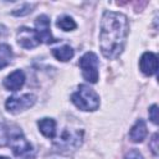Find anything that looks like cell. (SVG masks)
Listing matches in <instances>:
<instances>
[{
	"label": "cell",
	"instance_id": "cell-1",
	"mask_svg": "<svg viewBox=\"0 0 159 159\" xmlns=\"http://www.w3.org/2000/svg\"><path fill=\"white\" fill-rule=\"evenodd\" d=\"M129 32L128 19L122 12L104 11L101 20L99 47L106 58H116L124 50Z\"/></svg>",
	"mask_w": 159,
	"mask_h": 159
},
{
	"label": "cell",
	"instance_id": "cell-2",
	"mask_svg": "<svg viewBox=\"0 0 159 159\" xmlns=\"http://www.w3.org/2000/svg\"><path fill=\"white\" fill-rule=\"evenodd\" d=\"M72 103L81 111L92 112L99 107V96L93 88L86 84H81L78 89L71 96Z\"/></svg>",
	"mask_w": 159,
	"mask_h": 159
},
{
	"label": "cell",
	"instance_id": "cell-3",
	"mask_svg": "<svg viewBox=\"0 0 159 159\" xmlns=\"http://www.w3.org/2000/svg\"><path fill=\"white\" fill-rule=\"evenodd\" d=\"M83 78L89 83H96L98 81V57L94 52H86L78 62Z\"/></svg>",
	"mask_w": 159,
	"mask_h": 159
},
{
	"label": "cell",
	"instance_id": "cell-4",
	"mask_svg": "<svg viewBox=\"0 0 159 159\" xmlns=\"http://www.w3.org/2000/svg\"><path fill=\"white\" fill-rule=\"evenodd\" d=\"M9 145L12 149V153L19 159H34L35 153L32 145L26 140V138L22 135V132L19 129L10 139Z\"/></svg>",
	"mask_w": 159,
	"mask_h": 159
},
{
	"label": "cell",
	"instance_id": "cell-5",
	"mask_svg": "<svg viewBox=\"0 0 159 159\" xmlns=\"http://www.w3.org/2000/svg\"><path fill=\"white\" fill-rule=\"evenodd\" d=\"M35 102H36V97L32 93H26L22 96L7 98L5 106L10 113H20V112L32 107L35 104Z\"/></svg>",
	"mask_w": 159,
	"mask_h": 159
},
{
	"label": "cell",
	"instance_id": "cell-6",
	"mask_svg": "<svg viewBox=\"0 0 159 159\" xmlns=\"http://www.w3.org/2000/svg\"><path fill=\"white\" fill-rule=\"evenodd\" d=\"M35 26H36L35 31L41 42L52 43L57 41V39H55L50 31V17L47 15H40L35 20Z\"/></svg>",
	"mask_w": 159,
	"mask_h": 159
},
{
	"label": "cell",
	"instance_id": "cell-7",
	"mask_svg": "<svg viewBox=\"0 0 159 159\" xmlns=\"http://www.w3.org/2000/svg\"><path fill=\"white\" fill-rule=\"evenodd\" d=\"M40 42L41 41H40L35 30L29 29V27L19 29V31H17V43L21 47H24L26 50H30V48H34V47L39 46Z\"/></svg>",
	"mask_w": 159,
	"mask_h": 159
},
{
	"label": "cell",
	"instance_id": "cell-8",
	"mask_svg": "<svg viewBox=\"0 0 159 159\" xmlns=\"http://www.w3.org/2000/svg\"><path fill=\"white\" fill-rule=\"evenodd\" d=\"M140 71L145 76H153L158 71V57L153 52H144L139 60Z\"/></svg>",
	"mask_w": 159,
	"mask_h": 159
},
{
	"label": "cell",
	"instance_id": "cell-9",
	"mask_svg": "<svg viewBox=\"0 0 159 159\" xmlns=\"http://www.w3.org/2000/svg\"><path fill=\"white\" fill-rule=\"evenodd\" d=\"M25 83V73L21 70L11 72L4 80V87L9 91H19Z\"/></svg>",
	"mask_w": 159,
	"mask_h": 159
},
{
	"label": "cell",
	"instance_id": "cell-10",
	"mask_svg": "<svg viewBox=\"0 0 159 159\" xmlns=\"http://www.w3.org/2000/svg\"><path fill=\"white\" fill-rule=\"evenodd\" d=\"M147 125L143 119H138L129 130V139L133 143H140L147 137Z\"/></svg>",
	"mask_w": 159,
	"mask_h": 159
},
{
	"label": "cell",
	"instance_id": "cell-11",
	"mask_svg": "<svg viewBox=\"0 0 159 159\" xmlns=\"http://www.w3.org/2000/svg\"><path fill=\"white\" fill-rule=\"evenodd\" d=\"M40 132L47 138H55L56 135V122L52 118H42L37 122Z\"/></svg>",
	"mask_w": 159,
	"mask_h": 159
},
{
	"label": "cell",
	"instance_id": "cell-12",
	"mask_svg": "<svg viewBox=\"0 0 159 159\" xmlns=\"http://www.w3.org/2000/svg\"><path fill=\"white\" fill-rule=\"evenodd\" d=\"M20 128L15 127V125H7V124H2L0 123V145H9V142L11 139V137L19 130Z\"/></svg>",
	"mask_w": 159,
	"mask_h": 159
},
{
	"label": "cell",
	"instance_id": "cell-13",
	"mask_svg": "<svg viewBox=\"0 0 159 159\" xmlns=\"http://www.w3.org/2000/svg\"><path fill=\"white\" fill-rule=\"evenodd\" d=\"M52 55L56 57V60H58L61 62H67L73 57L75 52H73V48L71 46L65 45V46H61L58 48H53Z\"/></svg>",
	"mask_w": 159,
	"mask_h": 159
},
{
	"label": "cell",
	"instance_id": "cell-14",
	"mask_svg": "<svg viewBox=\"0 0 159 159\" xmlns=\"http://www.w3.org/2000/svg\"><path fill=\"white\" fill-rule=\"evenodd\" d=\"M12 48L7 43H0V70L6 67L12 60Z\"/></svg>",
	"mask_w": 159,
	"mask_h": 159
},
{
	"label": "cell",
	"instance_id": "cell-15",
	"mask_svg": "<svg viewBox=\"0 0 159 159\" xmlns=\"http://www.w3.org/2000/svg\"><path fill=\"white\" fill-rule=\"evenodd\" d=\"M61 30L63 31H71V30H75L77 27V24L75 22V20L70 16H61L58 17L57 20V24H56Z\"/></svg>",
	"mask_w": 159,
	"mask_h": 159
},
{
	"label": "cell",
	"instance_id": "cell-16",
	"mask_svg": "<svg viewBox=\"0 0 159 159\" xmlns=\"http://www.w3.org/2000/svg\"><path fill=\"white\" fill-rule=\"evenodd\" d=\"M35 5H30V4H24V6L21 7V9H16V10H14L12 11V15H16V16H22V15H26V14H29V12H31L32 10V7H34Z\"/></svg>",
	"mask_w": 159,
	"mask_h": 159
},
{
	"label": "cell",
	"instance_id": "cell-17",
	"mask_svg": "<svg viewBox=\"0 0 159 159\" xmlns=\"http://www.w3.org/2000/svg\"><path fill=\"white\" fill-rule=\"evenodd\" d=\"M149 118L154 124H158V106L153 104L149 108Z\"/></svg>",
	"mask_w": 159,
	"mask_h": 159
},
{
	"label": "cell",
	"instance_id": "cell-18",
	"mask_svg": "<svg viewBox=\"0 0 159 159\" xmlns=\"http://www.w3.org/2000/svg\"><path fill=\"white\" fill-rule=\"evenodd\" d=\"M149 148L152 149V152H153L154 155H158V149H159V147H158V134H157V133L152 137V139H150V142H149Z\"/></svg>",
	"mask_w": 159,
	"mask_h": 159
},
{
	"label": "cell",
	"instance_id": "cell-19",
	"mask_svg": "<svg viewBox=\"0 0 159 159\" xmlns=\"http://www.w3.org/2000/svg\"><path fill=\"white\" fill-rule=\"evenodd\" d=\"M124 159H144V158H143V155L140 154L139 150H137V149H130V150L125 154Z\"/></svg>",
	"mask_w": 159,
	"mask_h": 159
},
{
	"label": "cell",
	"instance_id": "cell-20",
	"mask_svg": "<svg viewBox=\"0 0 159 159\" xmlns=\"http://www.w3.org/2000/svg\"><path fill=\"white\" fill-rule=\"evenodd\" d=\"M6 32H7V31H6V27H5L4 25H0V37H1V36H5Z\"/></svg>",
	"mask_w": 159,
	"mask_h": 159
},
{
	"label": "cell",
	"instance_id": "cell-21",
	"mask_svg": "<svg viewBox=\"0 0 159 159\" xmlns=\"http://www.w3.org/2000/svg\"><path fill=\"white\" fill-rule=\"evenodd\" d=\"M0 159H10V158H7V157H0Z\"/></svg>",
	"mask_w": 159,
	"mask_h": 159
}]
</instances>
